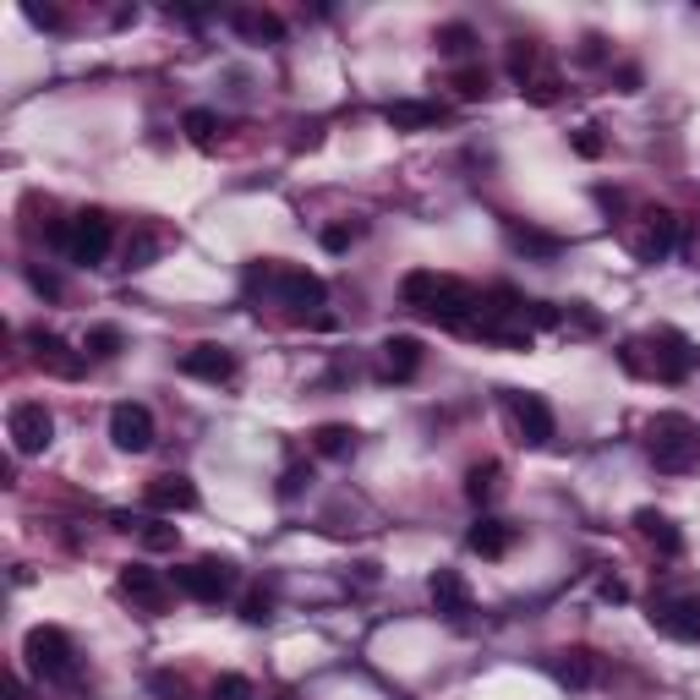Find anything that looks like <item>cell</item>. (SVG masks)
<instances>
[{
    "instance_id": "1",
    "label": "cell",
    "mask_w": 700,
    "mask_h": 700,
    "mask_svg": "<svg viewBox=\"0 0 700 700\" xmlns=\"http://www.w3.org/2000/svg\"><path fill=\"white\" fill-rule=\"evenodd\" d=\"M645 454L662 476H690L700 465V427L684 411H662L645 422Z\"/></svg>"
},
{
    "instance_id": "2",
    "label": "cell",
    "mask_w": 700,
    "mask_h": 700,
    "mask_svg": "<svg viewBox=\"0 0 700 700\" xmlns=\"http://www.w3.org/2000/svg\"><path fill=\"white\" fill-rule=\"evenodd\" d=\"M22 662H28L45 684H66V679H77V645H71V635L56 630V624L28 630V640H22Z\"/></svg>"
},
{
    "instance_id": "3",
    "label": "cell",
    "mask_w": 700,
    "mask_h": 700,
    "mask_svg": "<svg viewBox=\"0 0 700 700\" xmlns=\"http://www.w3.org/2000/svg\"><path fill=\"white\" fill-rule=\"evenodd\" d=\"M645 351H651V362H645V373L651 378H662V383H684L690 373H696V362H700V351L679 334V328H657L651 339H645Z\"/></svg>"
},
{
    "instance_id": "4",
    "label": "cell",
    "mask_w": 700,
    "mask_h": 700,
    "mask_svg": "<svg viewBox=\"0 0 700 700\" xmlns=\"http://www.w3.org/2000/svg\"><path fill=\"white\" fill-rule=\"evenodd\" d=\"M6 433H11V448L17 454H45L56 444V416L45 400H17L11 416H6Z\"/></svg>"
},
{
    "instance_id": "5",
    "label": "cell",
    "mask_w": 700,
    "mask_h": 700,
    "mask_svg": "<svg viewBox=\"0 0 700 700\" xmlns=\"http://www.w3.org/2000/svg\"><path fill=\"white\" fill-rule=\"evenodd\" d=\"M422 318L438 323V328H454V334H476L482 302H476V290H471V285H460V279H444V285H438V296H433V307H427Z\"/></svg>"
},
{
    "instance_id": "6",
    "label": "cell",
    "mask_w": 700,
    "mask_h": 700,
    "mask_svg": "<svg viewBox=\"0 0 700 700\" xmlns=\"http://www.w3.org/2000/svg\"><path fill=\"white\" fill-rule=\"evenodd\" d=\"M274 279H279V302H285L296 318H313L318 328H328V318H323V307H328V285H323L318 274H307V268H279Z\"/></svg>"
},
{
    "instance_id": "7",
    "label": "cell",
    "mask_w": 700,
    "mask_h": 700,
    "mask_svg": "<svg viewBox=\"0 0 700 700\" xmlns=\"http://www.w3.org/2000/svg\"><path fill=\"white\" fill-rule=\"evenodd\" d=\"M110 241H116V225H110V214L105 208H82L77 219H71V263H82V268H93V263H105L110 253Z\"/></svg>"
},
{
    "instance_id": "8",
    "label": "cell",
    "mask_w": 700,
    "mask_h": 700,
    "mask_svg": "<svg viewBox=\"0 0 700 700\" xmlns=\"http://www.w3.org/2000/svg\"><path fill=\"white\" fill-rule=\"evenodd\" d=\"M504 405H510L514 427H520V444H531V448L553 444V411H548V400H542V394H531V388H510V394H504Z\"/></svg>"
},
{
    "instance_id": "9",
    "label": "cell",
    "mask_w": 700,
    "mask_h": 700,
    "mask_svg": "<svg viewBox=\"0 0 700 700\" xmlns=\"http://www.w3.org/2000/svg\"><path fill=\"white\" fill-rule=\"evenodd\" d=\"M230 585H236V570L225 559H197L191 570H176V591L191 602H225Z\"/></svg>"
},
{
    "instance_id": "10",
    "label": "cell",
    "mask_w": 700,
    "mask_h": 700,
    "mask_svg": "<svg viewBox=\"0 0 700 700\" xmlns=\"http://www.w3.org/2000/svg\"><path fill=\"white\" fill-rule=\"evenodd\" d=\"M110 444L121 448V454H148L154 448V411L137 405V400H121L110 411Z\"/></svg>"
},
{
    "instance_id": "11",
    "label": "cell",
    "mask_w": 700,
    "mask_h": 700,
    "mask_svg": "<svg viewBox=\"0 0 700 700\" xmlns=\"http://www.w3.org/2000/svg\"><path fill=\"white\" fill-rule=\"evenodd\" d=\"M651 624L662 635L684 640V645H700V597H662V602H651Z\"/></svg>"
},
{
    "instance_id": "12",
    "label": "cell",
    "mask_w": 700,
    "mask_h": 700,
    "mask_svg": "<svg viewBox=\"0 0 700 700\" xmlns=\"http://www.w3.org/2000/svg\"><path fill=\"white\" fill-rule=\"evenodd\" d=\"M427 597H433V608L444 613L448 624H465V619L476 613V602H471V585H465V574H460V570H433V580H427Z\"/></svg>"
},
{
    "instance_id": "13",
    "label": "cell",
    "mask_w": 700,
    "mask_h": 700,
    "mask_svg": "<svg viewBox=\"0 0 700 700\" xmlns=\"http://www.w3.org/2000/svg\"><path fill=\"white\" fill-rule=\"evenodd\" d=\"M142 504L159 514H187V510H197V487H191V476L170 471V476H154V482L142 487Z\"/></svg>"
},
{
    "instance_id": "14",
    "label": "cell",
    "mask_w": 700,
    "mask_h": 700,
    "mask_svg": "<svg viewBox=\"0 0 700 700\" xmlns=\"http://www.w3.org/2000/svg\"><path fill=\"white\" fill-rule=\"evenodd\" d=\"M673 241H679V219L668 208H645V230L635 236L640 263H662V257L673 253Z\"/></svg>"
},
{
    "instance_id": "15",
    "label": "cell",
    "mask_w": 700,
    "mask_h": 700,
    "mask_svg": "<svg viewBox=\"0 0 700 700\" xmlns=\"http://www.w3.org/2000/svg\"><path fill=\"white\" fill-rule=\"evenodd\" d=\"M28 345H33V362H39L45 373H56V378H82V356L66 345L61 334L33 328V334H28Z\"/></svg>"
},
{
    "instance_id": "16",
    "label": "cell",
    "mask_w": 700,
    "mask_h": 700,
    "mask_svg": "<svg viewBox=\"0 0 700 700\" xmlns=\"http://www.w3.org/2000/svg\"><path fill=\"white\" fill-rule=\"evenodd\" d=\"M116 585H121V597H127V602H137V608H148V613H159V608H165V597H170L165 574H159V570H148V564H127Z\"/></svg>"
},
{
    "instance_id": "17",
    "label": "cell",
    "mask_w": 700,
    "mask_h": 700,
    "mask_svg": "<svg viewBox=\"0 0 700 700\" xmlns=\"http://www.w3.org/2000/svg\"><path fill=\"white\" fill-rule=\"evenodd\" d=\"M181 373L203 383H230L236 378V351H225V345H191L187 356H181Z\"/></svg>"
},
{
    "instance_id": "18",
    "label": "cell",
    "mask_w": 700,
    "mask_h": 700,
    "mask_svg": "<svg viewBox=\"0 0 700 700\" xmlns=\"http://www.w3.org/2000/svg\"><path fill=\"white\" fill-rule=\"evenodd\" d=\"M416 373H422V339H411V334H388V339H383V378L411 383Z\"/></svg>"
},
{
    "instance_id": "19",
    "label": "cell",
    "mask_w": 700,
    "mask_h": 700,
    "mask_svg": "<svg viewBox=\"0 0 700 700\" xmlns=\"http://www.w3.org/2000/svg\"><path fill=\"white\" fill-rule=\"evenodd\" d=\"M465 548H471V553H482V559H504V553L514 548V525H510V520L482 514V520L465 531Z\"/></svg>"
},
{
    "instance_id": "20",
    "label": "cell",
    "mask_w": 700,
    "mask_h": 700,
    "mask_svg": "<svg viewBox=\"0 0 700 700\" xmlns=\"http://www.w3.org/2000/svg\"><path fill=\"white\" fill-rule=\"evenodd\" d=\"M635 531L657 548V553H668V559H679L684 553V536H679V525L668 520L662 510H635Z\"/></svg>"
},
{
    "instance_id": "21",
    "label": "cell",
    "mask_w": 700,
    "mask_h": 700,
    "mask_svg": "<svg viewBox=\"0 0 700 700\" xmlns=\"http://www.w3.org/2000/svg\"><path fill=\"white\" fill-rule=\"evenodd\" d=\"M383 121L394 131H422V127H438L444 121V105H422V99H400L383 110Z\"/></svg>"
},
{
    "instance_id": "22",
    "label": "cell",
    "mask_w": 700,
    "mask_h": 700,
    "mask_svg": "<svg viewBox=\"0 0 700 700\" xmlns=\"http://www.w3.org/2000/svg\"><path fill=\"white\" fill-rule=\"evenodd\" d=\"M230 28H236L247 45H279V39H285L279 11H236V17H230Z\"/></svg>"
},
{
    "instance_id": "23",
    "label": "cell",
    "mask_w": 700,
    "mask_h": 700,
    "mask_svg": "<svg viewBox=\"0 0 700 700\" xmlns=\"http://www.w3.org/2000/svg\"><path fill=\"white\" fill-rule=\"evenodd\" d=\"M553 679H559L564 690H591V684H597V657H591V651H559V657H553Z\"/></svg>"
},
{
    "instance_id": "24",
    "label": "cell",
    "mask_w": 700,
    "mask_h": 700,
    "mask_svg": "<svg viewBox=\"0 0 700 700\" xmlns=\"http://www.w3.org/2000/svg\"><path fill=\"white\" fill-rule=\"evenodd\" d=\"M438 285H444V274H433V268H411V274L400 279V302H405L411 313H427L433 296H438Z\"/></svg>"
},
{
    "instance_id": "25",
    "label": "cell",
    "mask_w": 700,
    "mask_h": 700,
    "mask_svg": "<svg viewBox=\"0 0 700 700\" xmlns=\"http://www.w3.org/2000/svg\"><path fill=\"white\" fill-rule=\"evenodd\" d=\"M313 448H318L323 460H345V454H356V427H345V422H323L318 433H313Z\"/></svg>"
},
{
    "instance_id": "26",
    "label": "cell",
    "mask_w": 700,
    "mask_h": 700,
    "mask_svg": "<svg viewBox=\"0 0 700 700\" xmlns=\"http://www.w3.org/2000/svg\"><path fill=\"white\" fill-rule=\"evenodd\" d=\"M121 345H127V334H121L116 323H93V328H88V339H82V351H88L93 362H116V356H121Z\"/></svg>"
},
{
    "instance_id": "27",
    "label": "cell",
    "mask_w": 700,
    "mask_h": 700,
    "mask_svg": "<svg viewBox=\"0 0 700 700\" xmlns=\"http://www.w3.org/2000/svg\"><path fill=\"white\" fill-rule=\"evenodd\" d=\"M499 476H504V465H499V460L471 465V471H465V499H471V504H487V499L499 493Z\"/></svg>"
},
{
    "instance_id": "28",
    "label": "cell",
    "mask_w": 700,
    "mask_h": 700,
    "mask_svg": "<svg viewBox=\"0 0 700 700\" xmlns=\"http://www.w3.org/2000/svg\"><path fill=\"white\" fill-rule=\"evenodd\" d=\"M137 542H142L148 553H176V542H181V531H176L170 520H142V531H137Z\"/></svg>"
},
{
    "instance_id": "29",
    "label": "cell",
    "mask_w": 700,
    "mask_h": 700,
    "mask_svg": "<svg viewBox=\"0 0 700 700\" xmlns=\"http://www.w3.org/2000/svg\"><path fill=\"white\" fill-rule=\"evenodd\" d=\"M510 241L520 247V253H531V257H559V253H564V241H559V236H542V230H525V225H514Z\"/></svg>"
},
{
    "instance_id": "30",
    "label": "cell",
    "mask_w": 700,
    "mask_h": 700,
    "mask_svg": "<svg viewBox=\"0 0 700 700\" xmlns=\"http://www.w3.org/2000/svg\"><path fill=\"white\" fill-rule=\"evenodd\" d=\"M159 247H165V230H137L127 241V268H148L159 257Z\"/></svg>"
},
{
    "instance_id": "31",
    "label": "cell",
    "mask_w": 700,
    "mask_h": 700,
    "mask_svg": "<svg viewBox=\"0 0 700 700\" xmlns=\"http://www.w3.org/2000/svg\"><path fill=\"white\" fill-rule=\"evenodd\" d=\"M438 50H444V56H471V50H476V33H471L465 22H448V28H438Z\"/></svg>"
},
{
    "instance_id": "32",
    "label": "cell",
    "mask_w": 700,
    "mask_h": 700,
    "mask_svg": "<svg viewBox=\"0 0 700 700\" xmlns=\"http://www.w3.org/2000/svg\"><path fill=\"white\" fill-rule=\"evenodd\" d=\"M181 127H187V137L197 142V148H214V131H219V116H214V110H187V121H181Z\"/></svg>"
},
{
    "instance_id": "33",
    "label": "cell",
    "mask_w": 700,
    "mask_h": 700,
    "mask_svg": "<svg viewBox=\"0 0 700 700\" xmlns=\"http://www.w3.org/2000/svg\"><path fill=\"white\" fill-rule=\"evenodd\" d=\"M454 93L460 99H487V71H471V66L454 71Z\"/></svg>"
},
{
    "instance_id": "34",
    "label": "cell",
    "mask_w": 700,
    "mask_h": 700,
    "mask_svg": "<svg viewBox=\"0 0 700 700\" xmlns=\"http://www.w3.org/2000/svg\"><path fill=\"white\" fill-rule=\"evenodd\" d=\"M525 99H531V105H553V99H559V77H553V71L525 77Z\"/></svg>"
},
{
    "instance_id": "35",
    "label": "cell",
    "mask_w": 700,
    "mask_h": 700,
    "mask_svg": "<svg viewBox=\"0 0 700 700\" xmlns=\"http://www.w3.org/2000/svg\"><path fill=\"white\" fill-rule=\"evenodd\" d=\"M214 700H253V679H241V673L214 679Z\"/></svg>"
},
{
    "instance_id": "36",
    "label": "cell",
    "mask_w": 700,
    "mask_h": 700,
    "mask_svg": "<svg viewBox=\"0 0 700 700\" xmlns=\"http://www.w3.org/2000/svg\"><path fill=\"white\" fill-rule=\"evenodd\" d=\"M356 236H362L356 225H328L318 241H323V253H351V241H356Z\"/></svg>"
},
{
    "instance_id": "37",
    "label": "cell",
    "mask_w": 700,
    "mask_h": 700,
    "mask_svg": "<svg viewBox=\"0 0 700 700\" xmlns=\"http://www.w3.org/2000/svg\"><path fill=\"white\" fill-rule=\"evenodd\" d=\"M241 619H247V624H268V619H274V597H268V591H253V597L241 602Z\"/></svg>"
},
{
    "instance_id": "38",
    "label": "cell",
    "mask_w": 700,
    "mask_h": 700,
    "mask_svg": "<svg viewBox=\"0 0 700 700\" xmlns=\"http://www.w3.org/2000/svg\"><path fill=\"white\" fill-rule=\"evenodd\" d=\"M574 154H580V159H597V154H602V137H597V127H580V131H574Z\"/></svg>"
},
{
    "instance_id": "39",
    "label": "cell",
    "mask_w": 700,
    "mask_h": 700,
    "mask_svg": "<svg viewBox=\"0 0 700 700\" xmlns=\"http://www.w3.org/2000/svg\"><path fill=\"white\" fill-rule=\"evenodd\" d=\"M302 482H313V471H307V465H290V471H285V482H279V493L290 499V493H302Z\"/></svg>"
},
{
    "instance_id": "40",
    "label": "cell",
    "mask_w": 700,
    "mask_h": 700,
    "mask_svg": "<svg viewBox=\"0 0 700 700\" xmlns=\"http://www.w3.org/2000/svg\"><path fill=\"white\" fill-rule=\"evenodd\" d=\"M597 597H602V602H630V585H624V580H613V574H608V580H602V585H597Z\"/></svg>"
},
{
    "instance_id": "41",
    "label": "cell",
    "mask_w": 700,
    "mask_h": 700,
    "mask_svg": "<svg viewBox=\"0 0 700 700\" xmlns=\"http://www.w3.org/2000/svg\"><path fill=\"white\" fill-rule=\"evenodd\" d=\"M22 17H28V22H33V28H61V22H66L61 11H50V6H45V11H39V6H28V11H22Z\"/></svg>"
},
{
    "instance_id": "42",
    "label": "cell",
    "mask_w": 700,
    "mask_h": 700,
    "mask_svg": "<svg viewBox=\"0 0 700 700\" xmlns=\"http://www.w3.org/2000/svg\"><path fill=\"white\" fill-rule=\"evenodd\" d=\"M28 279H33V290H39V296H50V302L61 296V285H56L50 274H39V268H28Z\"/></svg>"
},
{
    "instance_id": "43",
    "label": "cell",
    "mask_w": 700,
    "mask_h": 700,
    "mask_svg": "<svg viewBox=\"0 0 700 700\" xmlns=\"http://www.w3.org/2000/svg\"><path fill=\"white\" fill-rule=\"evenodd\" d=\"M6 700H28V690H22V679H17V673L6 679Z\"/></svg>"
}]
</instances>
